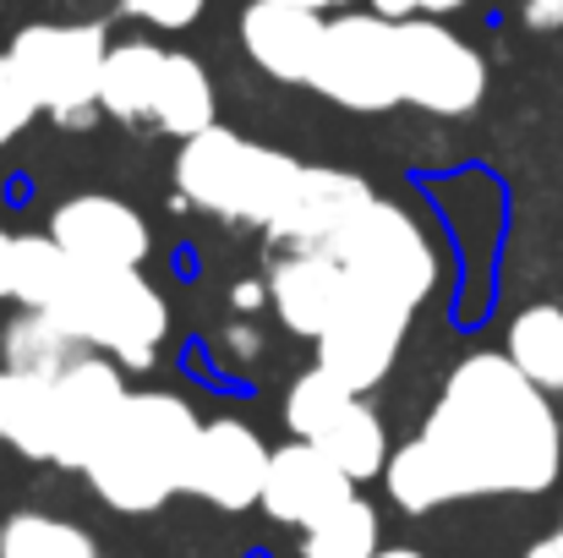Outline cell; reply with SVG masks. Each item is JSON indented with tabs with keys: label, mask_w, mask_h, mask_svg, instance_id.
<instances>
[{
	"label": "cell",
	"mask_w": 563,
	"mask_h": 558,
	"mask_svg": "<svg viewBox=\"0 0 563 558\" xmlns=\"http://www.w3.org/2000/svg\"><path fill=\"white\" fill-rule=\"evenodd\" d=\"M5 55L22 66L55 127L82 132L99 121V72L110 55V33L99 22H27Z\"/></svg>",
	"instance_id": "obj_5"
},
{
	"label": "cell",
	"mask_w": 563,
	"mask_h": 558,
	"mask_svg": "<svg viewBox=\"0 0 563 558\" xmlns=\"http://www.w3.org/2000/svg\"><path fill=\"white\" fill-rule=\"evenodd\" d=\"M77 258H66L55 247V236H11V258H5V302L16 307H49L66 285Z\"/></svg>",
	"instance_id": "obj_23"
},
{
	"label": "cell",
	"mask_w": 563,
	"mask_h": 558,
	"mask_svg": "<svg viewBox=\"0 0 563 558\" xmlns=\"http://www.w3.org/2000/svg\"><path fill=\"white\" fill-rule=\"evenodd\" d=\"M318 449H323L351 482H373V477H383V466H388V455H394L383 416H377L362 394H356V400L323 427Z\"/></svg>",
	"instance_id": "obj_20"
},
{
	"label": "cell",
	"mask_w": 563,
	"mask_h": 558,
	"mask_svg": "<svg viewBox=\"0 0 563 558\" xmlns=\"http://www.w3.org/2000/svg\"><path fill=\"white\" fill-rule=\"evenodd\" d=\"M399 39V99L427 116H471L487 99V61L443 28V17H410L394 28Z\"/></svg>",
	"instance_id": "obj_8"
},
{
	"label": "cell",
	"mask_w": 563,
	"mask_h": 558,
	"mask_svg": "<svg viewBox=\"0 0 563 558\" xmlns=\"http://www.w3.org/2000/svg\"><path fill=\"white\" fill-rule=\"evenodd\" d=\"M38 116H44V105H38L33 83L22 77V66H16L11 55H0V154H5Z\"/></svg>",
	"instance_id": "obj_27"
},
{
	"label": "cell",
	"mask_w": 563,
	"mask_h": 558,
	"mask_svg": "<svg viewBox=\"0 0 563 558\" xmlns=\"http://www.w3.org/2000/svg\"><path fill=\"white\" fill-rule=\"evenodd\" d=\"M373 558H427V554H416V548H377Z\"/></svg>",
	"instance_id": "obj_35"
},
{
	"label": "cell",
	"mask_w": 563,
	"mask_h": 558,
	"mask_svg": "<svg viewBox=\"0 0 563 558\" xmlns=\"http://www.w3.org/2000/svg\"><path fill=\"white\" fill-rule=\"evenodd\" d=\"M345 285L351 280L334 252H279V263L268 269V307L290 335L318 346V335L334 324L345 302Z\"/></svg>",
	"instance_id": "obj_15"
},
{
	"label": "cell",
	"mask_w": 563,
	"mask_h": 558,
	"mask_svg": "<svg viewBox=\"0 0 563 558\" xmlns=\"http://www.w3.org/2000/svg\"><path fill=\"white\" fill-rule=\"evenodd\" d=\"M88 346L49 313L22 307L5 329H0V368L11 372H33V378H60L71 362H82Z\"/></svg>",
	"instance_id": "obj_19"
},
{
	"label": "cell",
	"mask_w": 563,
	"mask_h": 558,
	"mask_svg": "<svg viewBox=\"0 0 563 558\" xmlns=\"http://www.w3.org/2000/svg\"><path fill=\"white\" fill-rule=\"evenodd\" d=\"M230 307H235V318H257L268 307V280H235L230 285Z\"/></svg>",
	"instance_id": "obj_30"
},
{
	"label": "cell",
	"mask_w": 563,
	"mask_h": 558,
	"mask_svg": "<svg viewBox=\"0 0 563 558\" xmlns=\"http://www.w3.org/2000/svg\"><path fill=\"white\" fill-rule=\"evenodd\" d=\"M165 55L170 50H159L148 39L110 44L104 72H99V116H110L121 127L154 121V94H159V77H165Z\"/></svg>",
	"instance_id": "obj_17"
},
{
	"label": "cell",
	"mask_w": 563,
	"mask_h": 558,
	"mask_svg": "<svg viewBox=\"0 0 563 558\" xmlns=\"http://www.w3.org/2000/svg\"><path fill=\"white\" fill-rule=\"evenodd\" d=\"M318 39H323V17L318 11L274 6V0H252L241 11V50L274 83H301L307 88L312 61H318Z\"/></svg>",
	"instance_id": "obj_16"
},
{
	"label": "cell",
	"mask_w": 563,
	"mask_h": 558,
	"mask_svg": "<svg viewBox=\"0 0 563 558\" xmlns=\"http://www.w3.org/2000/svg\"><path fill=\"white\" fill-rule=\"evenodd\" d=\"M197 433H202V422L181 394L137 389L115 411V422L99 438L82 477L115 515H154L159 504L187 493V466Z\"/></svg>",
	"instance_id": "obj_2"
},
{
	"label": "cell",
	"mask_w": 563,
	"mask_h": 558,
	"mask_svg": "<svg viewBox=\"0 0 563 558\" xmlns=\"http://www.w3.org/2000/svg\"><path fill=\"white\" fill-rule=\"evenodd\" d=\"M0 558H99V543L77 521L22 510L0 521Z\"/></svg>",
	"instance_id": "obj_24"
},
{
	"label": "cell",
	"mask_w": 563,
	"mask_h": 558,
	"mask_svg": "<svg viewBox=\"0 0 563 558\" xmlns=\"http://www.w3.org/2000/svg\"><path fill=\"white\" fill-rule=\"evenodd\" d=\"M49 383L33 372L0 368V444L49 466Z\"/></svg>",
	"instance_id": "obj_21"
},
{
	"label": "cell",
	"mask_w": 563,
	"mask_h": 558,
	"mask_svg": "<svg viewBox=\"0 0 563 558\" xmlns=\"http://www.w3.org/2000/svg\"><path fill=\"white\" fill-rule=\"evenodd\" d=\"M274 6H301V11H318V17H329V11H345V0H274Z\"/></svg>",
	"instance_id": "obj_33"
},
{
	"label": "cell",
	"mask_w": 563,
	"mask_h": 558,
	"mask_svg": "<svg viewBox=\"0 0 563 558\" xmlns=\"http://www.w3.org/2000/svg\"><path fill=\"white\" fill-rule=\"evenodd\" d=\"M351 400H356V394H351L334 372L312 362L307 372H296V383L285 389V427H290L296 438L318 444V438H323V427H329V422H334Z\"/></svg>",
	"instance_id": "obj_26"
},
{
	"label": "cell",
	"mask_w": 563,
	"mask_h": 558,
	"mask_svg": "<svg viewBox=\"0 0 563 558\" xmlns=\"http://www.w3.org/2000/svg\"><path fill=\"white\" fill-rule=\"evenodd\" d=\"M345 499H356V482L307 438H290L268 455V477H263V499L257 510L279 526H318L323 515H334Z\"/></svg>",
	"instance_id": "obj_14"
},
{
	"label": "cell",
	"mask_w": 563,
	"mask_h": 558,
	"mask_svg": "<svg viewBox=\"0 0 563 558\" xmlns=\"http://www.w3.org/2000/svg\"><path fill=\"white\" fill-rule=\"evenodd\" d=\"M126 378H121V362L88 351L82 362L60 372L49 383V466L60 471H82L99 449V438L110 433L115 411L126 405Z\"/></svg>",
	"instance_id": "obj_10"
},
{
	"label": "cell",
	"mask_w": 563,
	"mask_h": 558,
	"mask_svg": "<svg viewBox=\"0 0 563 558\" xmlns=\"http://www.w3.org/2000/svg\"><path fill=\"white\" fill-rule=\"evenodd\" d=\"M526 22L542 28V33L563 28V0H526Z\"/></svg>",
	"instance_id": "obj_31"
},
{
	"label": "cell",
	"mask_w": 563,
	"mask_h": 558,
	"mask_svg": "<svg viewBox=\"0 0 563 558\" xmlns=\"http://www.w3.org/2000/svg\"><path fill=\"white\" fill-rule=\"evenodd\" d=\"M399 22L377 17V11H340L323 22V39H318V61H312V77L307 88L340 110H356V116H383L399 99V39H394Z\"/></svg>",
	"instance_id": "obj_7"
},
{
	"label": "cell",
	"mask_w": 563,
	"mask_h": 558,
	"mask_svg": "<svg viewBox=\"0 0 563 558\" xmlns=\"http://www.w3.org/2000/svg\"><path fill=\"white\" fill-rule=\"evenodd\" d=\"M504 357L526 372L537 389L563 394V307H553V302L526 307V313L509 324Z\"/></svg>",
	"instance_id": "obj_22"
},
{
	"label": "cell",
	"mask_w": 563,
	"mask_h": 558,
	"mask_svg": "<svg viewBox=\"0 0 563 558\" xmlns=\"http://www.w3.org/2000/svg\"><path fill=\"white\" fill-rule=\"evenodd\" d=\"M213 121H219V94H213L208 66L197 55H187V50H170L159 94H154V127L170 132L176 143H187L197 132H208Z\"/></svg>",
	"instance_id": "obj_18"
},
{
	"label": "cell",
	"mask_w": 563,
	"mask_h": 558,
	"mask_svg": "<svg viewBox=\"0 0 563 558\" xmlns=\"http://www.w3.org/2000/svg\"><path fill=\"white\" fill-rule=\"evenodd\" d=\"M410 324H416V307L388 302L362 285H345L334 324L318 335V368H329L351 394H367L394 372Z\"/></svg>",
	"instance_id": "obj_9"
},
{
	"label": "cell",
	"mask_w": 563,
	"mask_h": 558,
	"mask_svg": "<svg viewBox=\"0 0 563 558\" xmlns=\"http://www.w3.org/2000/svg\"><path fill=\"white\" fill-rule=\"evenodd\" d=\"M213 346H219V362H224V368H241V372L257 368V357H263V335H257V324H252V318L224 324Z\"/></svg>",
	"instance_id": "obj_29"
},
{
	"label": "cell",
	"mask_w": 563,
	"mask_h": 558,
	"mask_svg": "<svg viewBox=\"0 0 563 558\" xmlns=\"http://www.w3.org/2000/svg\"><path fill=\"white\" fill-rule=\"evenodd\" d=\"M49 236L66 258H77L88 269H143L154 252L148 219L126 197H110V192H77V197L55 203Z\"/></svg>",
	"instance_id": "obj_12"
},
{
	"label": "cell",
	"mask_w": 563,
	"mask_h": 558,
	"mask_svg": "<svg viewBox=\"0 0 563 558\" xmlns=\"http://www.w3.org/2000/svg\"><path fill=\"white\" fill-rule=\"evenodd\" d=\"M334 258L351 285L377 291L388 302H405V307H421L443 274V258H438L432 236L421 230V219L388 197L367 203V214L334 241Z\"/></svg>",
	"instance_id": "obj_6"
},
{
	"label": "cell",
	"mask_w": 563,
	"mask_h": 558,
	"mask_svg": "<svg viewBox=\"0 0 563 558\" xmlns=\"http://www.w3.org/2000/svg\"><path fill=\"white\" fill-rule=\"evenodd\" d=\"M460 6H471V0H416V17H449Z\"/></svg>",
	"instance_id": "obj_32"
},
{
	"label": "cell",
	"mask_w": 563,
	"mask_h": 558,
	"mask_svg": "<svg viewBox=\"0 0 563 558\" xmlns=\"http://www.w3.org/2000/svg\"><path fill=\"white\" fill-rule=\"evenodd\" d=\"M296 176H301V160L263 149L219 121L176 149V203H187L208 219H224V225L268 230V219L290 197Z\"/></svg>",
	"instance_id": "obj_3"
},
{
	"label": "cell",
	"mask_w": 563,
	"mask_h": 558,
	"mask_svg": "<svg viewBox=\"0 0 563 558\" xmlns=\"http://www.w3.org/2000/svg\"><path fill=\"white\" fill-rule=\"evenodd\" d=\"M563 471V422L504 351H476L443 378L421 433L383 466V488L405 515L460 499H531Z\"/></svg>",
	"instance_id": "obj_1"
},
{
	"label": "cell",
	"mask_w": 563,
	"mask_h": 558,
	"mask_svg": "<svg viewBox=\"0 0 563 558\" xmlns=\"http://www.w3.org/2000/svg\"><path fill=\"white\" fill-rule=\"evenodd\" d=\"M202 6L208 0H121L126 17H137L143 28H159V33H187L202 17Z\"/></svg>",
	"instance_id": "obj_28"
},
{
	"label": "cell",
	"mask_w": 563,
	"mask_h": 558,
	"mask_svg": "<svg viewBox=\"0 0 563 558\" xmlns=\"http://www.w3.org/2000/svg\"><path fill=\"white\" fill-rule=\"evenodd\" d=\"M377 192L356 171H334V165H301V176L290 186V197L279 203V214L268 219V241L279 252H334V241L367 214Z\"/></svg>",
	"instance_id": "obj_11"
},
{
	"label": "cell",
	"mask_w": 563,
	"mask_h": 558,
	"mask_svg": "<svg viewBox=\"0 0 563 558\" xmlns=\"http://www.w3.org/2000/svg\"><path fill=\"white\" fill-rule=\"evenodd\" d=\"M268 444L252 422L241 416H213L202 422L197 444H191V466H187V493L235 515L252 510L263 499V477H268Z\"/></svg>",
	"instance_id": "obj_13"
},
{
	"label": "cell",
	"mask_w": 563,
	"mask_h": 558,
	"mask_svg": "<svg viewBox=\"0 0 563 558\" xmlns=\"http://www.w3.org/2000/svg\"><path fill=\"white\" fill-rule=\"evenodd\" d=\"M559 543H563V526H559Z\"/></svg>",
	"instance_id": "obj_36"
},
{
	"label": "cell",
	"mask_w": 563,
	"mask_h": 558,
	"mask_svg": "<svg viewBox=\"0 0 563 558\" xmlns=\"http://www.w3.org/2000/svg\"><path fill=\"white\" fill-rule=\"evenodd\" d=\"M377 548H383V521L362 493L301 532V558H373Z\"/></svg>",
	"instance_id": "obj_25"
},
{
	"label": "cell",
	"mask_w": 563,
	"mask_h": 558,
	"mask_svg": "<svg viewBox=\"0 0 563 558\" xmlns=\"http://www.w3.org/2000/svg\"><path fill=\"white\" fill-rule=\"evenodd\" d=\"M520 558H563V543L559 537H548V543H537V548H526Z\"/></svg>",
	"instance_id": "obj_34"
},
{
	"label": "cell",
	"mask_w": 563,
	"mask_h": 558,
	"mask_svg": "<svg viewBox=\"0 0 563 558\" xmlns=\"http://www.w3.org/2000/svg\"><path fill=\"white\" fill-rule=\"evenodd\" d=\"M38 313L60 318L88 351H99L121 368H154V357L170 335V302L143 269L71 263L60 296Z\"/></svg>",
	"instance_id": "obj_4"
}]
</instances>
